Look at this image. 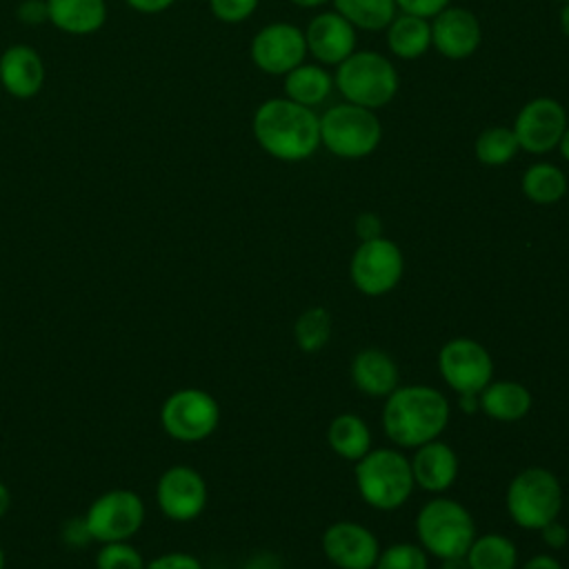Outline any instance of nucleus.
I'll use <instances>...</instances> for the list:
<instances>
[{"mask_svg":"<svg viewBox=\"0 0 569 569\" xmlns=\"http://www.w3.org/2000/svg\"><path fill=\"white\" fill-rule=\"evenodd\" d=\"M289 2L296 4V7H302V9H316V7H322L329 0H289Z\"/></svg>","mask_w":569,"mask_h":569,"instance_id":"obj_44","label":"nucleus"},{"mask_svg":"<svg viewBox=\"0 0 569 569\" xmlns=\"http://www.w3.org/2000/svg\"><path fill=\"white\" fill-rule=\"evenodd\" d=\"M104 0H47V20L67 33H93L104 24Z\"/></svg>","mask_w":569,"mask_h":569,"instance_id":"obj_22","label":"nucleus"},{"mask_svg":"<svg viewBox=\"0 0 569 569\" xmlns=\"http://www.w3.org/2000/svg\"><path fill=\"white\" fill-rule=\"evenodd\" d=\"M373 569H429V560L420 545L393 542L378 553Z\"/></svg>","mask_w":569,"mask_h":569,"instance_id":"obj_31","label":"nucleus"},{"mask_svg":"<svg viewBox=\"0 0 569 569\" xmlns=\"http://www.w3.org/2000/svg\"><path fill=\"white\" fill-rule=\"evenodd\" d=\"M253 136L269 156L300 162L320 147V118L311 107L289 98H271L253 113Z\"/></svg>","mask_w":569,"mask_h":569,"instance_id":"obj_2","label":"nucleus"},{"mask_svg":"<svg viewBox=\"0 0 569 569\" xmlns=\"http://www.w3.org/2000/svg\"><path fill=\"white\" fill-rule=\"evenodd\" d=\"M478 405L482 413L498 422H516L529 413L531 393L516 380H498L478 393Z\"/></svg>","mask_w":569,"mask_h":569,"instance_id":"obj_21","label":"nucleus"},{"mask_svg":"<svg viewBox=\"0 0 569 569\" xmlns=\"http://www.w3.org/2000/svg\"><path fill=\"white\" fill-rule=\"evenodd\" d=\"M351 380L367 396H389L400 387V371L393 358L380 349H360L351 360Z\"/></svg>","mask_w":569,"mask_h":569,"instance_id":"obj_20","label":"nucleus"},{"mask_svg":"<svg viewBox=\"0 0 569 569\" xmlns=\"http://www.w3.org/2000/svg\"><path fill=\"white\" fill-rule=\"evenodd\" d=\"M458 405H460V409H462V411H467V413H471V411L480 409V405H478V396H473V393H460Z\"/></svg>","mask_w":569,"mask_h":569,"instance_id":"obj_41","label":"nucleus"},{"mask_svg":"<svg viewBox=\"0 0 569 569\" xmlns=\"http://www.w3.org/2000/svg\"><path fill=\"white\" fill-rule=\"evenodd\" d=\"M144 502L131 489H109L87 509L82 525L89 538L98 542L129 540L144 525Z\"/></svg>","mask_w":569,"mask_h":569,"instance_id":"obj_9","label":"nucleus"},{"mask_svg":"<svg viewBox=\"0 0 569 569\" xmlns=\"http://www.w3.org/2000/svg\"><path fill=\"white\" fill-rule=\"evenodd\" d=\"M409 462L413 482L429 493L447 491L458 478V456L447 442L438 438L416 447V453Z\"/></svg>","mask_w":569,"mask_h":569,"instance_id":"obj_18","label":"nucleus"},{"mask_svg":"<svg viewBox=\"0 0 569 569\" xmlns=\"http://www.w3.org/2000/svg\"><path fill=\"white\" fill-rule=\"evenodd\" d=\"M518 149V138L509 127H487L485 131H480L473 144L476 158L487 167H502L511 162Z\"/></svg>","mask_w":569,"mask_h":569,"instance_id":"obj_29","label":"nucleus"},{"mask_svg":"<svg viewBox=\"0 0 569 569\" xmlns=\"http://www.w3.org/2000/svg\"><path fill=\"white\" fill-rule=\"evenodd\" d=\"M522 193L536 204H553L567 193V176L551 162H536L522 173Z\"/></svg>","mask_w":569,"mask_h":569,"instance_id":"obj_27","label":"nucleus"},{"mask_svg":"<svg viewBox=\"0 0 569 569\" xmlns=\"http://www.w3.org/2000/svg\"><path fill=\"white\" fill-rule=\"evenodd\" d=\"M449 400L429 385H400L382 407V429L391 442L416 449L436 440L449 425Z\"/></svg>","mask_w":569,"mask_h":569,"instance_id":"obj_1","label":"nucleus"},{"mask_svg":"<svg viewBox=\"0 0 569 569\" xmlns=\"http://www.w3.org/2000/svg\"><path fill=\"white\" fill-rule=\"evenodd\" d=\"M18 13H20V18L24 20V22H42L44 18H47V0L44 2H36V0H29V2H24L20 9H18Z\"/></svg>","mask_w":569,"mask_h":569,"instance_id":"obj_38","label":"nucleus"},{"mask_svg":"<svg viewBox=\"0 0 569 569\" xmlns=\"http://www.w3.org/2000/svg\"><path fill=\"white\" fill-rule=\"evenodd\" d=\"M336 87L347 102L376 111L393 100L398 91V73L382 53L353 51L338 64Z\"/></svg>","mask_w":569,"mask_h":569,"instance_id":"obj_6","label":"nucleus"},{"mask_svg":"<svg viewBox=\"0 0 569 569\" xmlns=\"http://www.w3.org/2000/svg\"><path fill=\"white\" fill-rule=\"evenodd\" d=\"M380 138L382 124L373 109L345 102L320 118V144L338 158H365L376 151Z\"/></svg>","mask_w":569,"mask_h":569,"instance_id":"obj_7","label":"nucleus"},{"mask_svg":"<svg viewBox=\"0 0 569 569\" xmlns=\"http://www.w3.org/2000/svg\"><path fill=\"white\" fill-rule=\"evenodd\" d=\"M482 29L478 18L462 7H447L431 22V44L449 60H465L480 47Z\"/></svg>","mask_w":569,"mask_h":569,"instance_id":"obj_16","label":"nucleus"},{"mask_svg":"<svg viewBox=\"0 0 569 569\" xmlns=\"http://www.w3.org/2000/svg\"><path fill=\"white\" fill-rule=\"evenodd\" d=\"M387 44L393 56L416 60L431 47V24L427 18L411 13L396 16L387 27Z\"/></svg>","mask_w":569,"mask_h":569,"instance_id":"obj_23","label":"nucleus"},{"mask_svg":"<svg viewBox=\"0 0 569 569\" xmlns=\"http://www.w3.org/2000/svg\"><path fill=\"white\" fill-rule=\"evenodd\" d=\"M9 507H11V493H9L7 485L0 482V518H4V513L9 511Z\"/></svg>","mask_w":569,"mask_h":569,"instance_id":"obj_42","label":"nucleus"},{"mask_svg":"<svg viewBox=\"0 0 569 569\" xmlns=\"http://www.w3.org/2000/svg\"><path fill=\"white\" fill-rule=\"evenodd\" d=\"M336 11L353 27L380 31L396 18V0H333Z\"/></svg>","mask_w":569,"mask_h":569,"instance_id":"obj_28","label":"nucleus"},{"mask_svg":"<svg viewBox=\"0 0 569 569\" xmlns=\"http://www.w3.org/2000/svg\"><path fill=\"white\" fill-rule=\"evenodd\" d=\"M258 2L260 0H209V7L218 20L236 24L247 20L256 11Z\"/></svg>","mask_w":569,"mask_h":569,"instance_id":"obj_33","label":"nucleus"},{"mask_svg":"<svg viewBox=\"0 0 569 569\" xmlns=\"http://www.w3.org/2000/svg\"><path fill=\"white\" fill-rule=\"evenodd\" d=\"M0 569H4V549H2V542H0Z\"/></svg>","mask_w":569,"mask_h":569,"instance_id":"obj_47","label":"nucleus"},{"mask_svg":"<svg viewBox=\"0 0 569 569\" xmlns=\"http://www.w3.org/2000/svg\"><path fill=\"white\" fill-rule=\"evenodd\" d=\"M142 553L127 540L102 542L96 553V569H144Z\"/></svg>","mask_w":569,"mask_h":569,"instance_id":"obj_32","label":"nucleus"},{"mask_svg":"<svg viewBox=\"0 0 569 569\" xmlns=\"http://www.w3.org/2000/svg\"><path fill=\"white\" fill-rule=\"evenodd\" d=\"M540 536H542L545 545L551 549H562L569 542V529L562 522H558V518L551 520L549 525H545L540 529Z\"/></svg>","mask_w":569,"mask_h":569,"instance_id":"obj_37","label":"nucleus"},{"mask_svg":"<svg viewBox=\"0 0 569 569\" xmlns=\"http://www.w3.org/2000/svg\"><path fill=\"white\" fill-rule=\"evenodd\" d=\"M331 76L318 64H298L284 73V93L289 100L313 107L320 104L331 91Z\"/></svg>","mask_w":569,"mask_h":569,"instance_id":"obj_25","label":"nucleus"},{"mask_svg":"<svg viewBox=\"0 0 569 569\" xmlns=\"http://www.w3.org/2000/svg\"><path fill=\"white\" fill-rule=\"evenodd\" d=\"M136 11H142V13H158V11H164L167 7H171L176 0H127Z\"/></svg>","mask_w":569,"mask_h":569,"instance_id":"obj_39","label":"nucleus"},{"mask_svg":"<svg viewBox=\"0 0 569 569\" xmlns=\"http://www.w3.org/2000/svg\"><path fill=\"white\" fill-rule=\"evenodd\" d=\"M465 560L469 569H516L518 549L502 533H485L473 538Z\"/></svg>","mask_w":569,"mask_h":569,"instance_id":"obj_26","label":"nucleus"},{"mask_svg":"<svg viewBox=\"0 0 569 569\" xmlns=\"http://www.w3.org/2000/svg\"><path fill=\"white\" fill-rule=\"evenodd\" d=\"M327 442L342 460L358 462L371 449V431L358 413H340L329 422Z\"/></svg>","mask_w":569,"mask_h":569,"instance_id":"obj_24","label":"nucleus"},{"mask_svg":"<svg viewBox=\"0 0 569 569\" xmlns=\"http://www.w3.org/2000/svg\"><path fill=\"white\" fill-rule=\"evenodd\" d=\"M522 569H562V565L553 556H549V553H538V556H531L522 565Z\"/></svg>","mask_w":569,"mask_h":569,"instance_id":"obj_40","label":"nucleus"},{"mask_svg":"<svg viewBox=\"0 0 569 569\" xmlns=\"http://www.w3.org/2000/svg\"><path fill=\"white\" fill-rule=\"evenodd\" d=\"M207 482L189 465H173L162 471L156 485L158 509L176 522H189L198 518L207 507Z\"/></svg>","mask_w":569,"mask_h":569,"instance_id":"obj_12","label":"nucleus"},{"mask_svg":"<svg viewBox=\"0 0 569 569\" xmlns=\"http://www.w3.org/2000/svg\"><path fill=\"white\" fill-rule=\"evenodd\" d=\"M322 553L338 569H373L380 545L378 538L360 522L340 520L325 529Z\"/></svg>","mask_w":569,"mask_h":569,"instance_id":"obj_15","label":"nucleus"},{"mask_svg":"<svg viewBox=\"0 0 569 569\" xmlns=\"http://www.w3.org/2000/svg\"><path fill=\"white\" fill-rule=\"evenodd\" d=\"M558 2H562V4H567V2H569V0H558Z\"/></svg>","mask_w":569,"mask_h":569,"instance_id":"obj_48","label":"nucleus"},{"mask_svg":"<svg viewBox=\"0 0 569 569\" xmlns=\"http://www.w3.org/2000/svg\"><path fill=\"white\" fill-rule=\"evenodd\" d=\"M416 536L420 547L440 558H460L476 538V525L465 505L438 496L422 505L416 516Z\"/></svg>","mask_w":569,"mask_h":569,"instance_id":"obj_4","label":"nucleus"},{"mask_svg":"<svg viewBox=\"0 0 569 569\" xmlns=\"http://www.w3.org/2000/svg\"><path fill=\"white\" fill-rule=\"evenodd\" d=\"M329 336H331V316L325 307L305 309L293 325L296 345L307 353L320 351L327 345Z\"/></svg>","mask_w":569,"mask_h":569,"instance_id":"obj_30","label":"nucleus"},{"mask_svg":"<svg viewBox=\"0 0 569 569\" xmlns=\"http://www.w3.org/2000/svg\"><path fill=\"white\" fill-rule=\"evenodd\" d=\"M144 569H202V562L187 551H169L149 560Z\"/></svg>","mask_w":569,"mask_h":569,"instance_id":"obj_34","label":"nucleus"},{"mask_svg":"<svg viewBox=\"0 0 569 569\" xmlns=\"http://www.w3.org/2000/svg\"><path fill=\"white\" fill-rule=\"evenodd\" d=\"M560 27H562L565 36L569 38V2L562 7V13H560Z\"/></svg>","mask_w":569,"mask_h":569,"instance_id":"obj_46","label":"nucleus"},{"mask_svg":"<svg viewBox=\"0 0 569 569\" xmlns=\"http://www.w3.org/2000/svg\"><path fill=\"white\" fill-rule=\"evenodd\" d=\"M438 371L449 389L478 396L493 378L489 351L473 338H451L438 351Z\"/></svg>","mask_w":569,"mask_h":569,"instance_id":"obj_11","label":"nucleus"},{"mask_svg":"<svg viewBox=\"0 0 569 569\" xmlns=\"http://www.w3.org/2000/svg\"><path fill=\"white\" fill-rule=\"evenodd\" d=\"M558 147H560L562 158L569 162V127L565 129V133H562V138H560V142H558Z\"/></svg>","mask_w":569,"mask_h":569,"instance_id":"obj_45","label":"nucleus"},{"mask_svg":"<svg viewBox=\"0 0 569 569\" xmlns=\"http://www.w3.org/2000/svg\"><path fill=\"white\" fill-rule=\"evenodd\" d=\"M218 422L220 407L204 389H178L169 393L160 407V425L164 433L178 442H200L216 431Z\"/></svg>","mask_w":569,"mask_h":569,"instance_id":"obj_8","label":"nucleus"},{"mask_svg":"<svg viewBox=\"0 0 569 569\" xmlns=\"http://www.w3.org/2000/svg\"><path fill=\"white\" fill-rule=\"evenodd\" d=\"M396 7H400L402 13H411L418 18H433L449 7V0H396Z\"/></svg>","mask_w":569,"mask_h":569,"instance_id":"obj_35","label":"nucleus"},{"mask_svg":"<svg viewBox=\"0 0 569 569\" xmlns=\"http://www.w3.org/2000/svg\"><path fill=\"white\" fill-rule=\"evenodd\" d=\"M305 53V33L289 22L267 24L251 40V60L269 76L289 73L293 67L302 64Z\"/></svg>","mask_w":569,"mask_h":569,"instance_id":"obj_14","label":"nucleus"},{"mask_svg":"<svg viewBox=\"0 0 569 569\" xmlns=\"http://www.w3.org/2000/svg\"><path fill=\"white\" fill-rule=\"evenodd\" d=\"M356 236L360 238V242L380 238L382 236V220L376 213H371V211L360 213L356 218Z\"/></svg>","mask_w":569,"mask_h":569,"instance_id":"obj_36","label":"nucleus"},{"mask_svg":"<svg viewBox=\"0 0 569 569\" xmlns=\"http://www.w3.org/2000/svg\"><path fill=\"white\" fill-rule=\"evenodd\" d=\"M511 129L520 149L529 153H547L558 147L567 129V113L553 98H533L518 111Z\"/></svg>","mask_w":569,"mask_h":569,"instance_id":"obj_13","label":"nucleus"},{"mask_svg":"<svg viewBox=\"0 0 569 569\" xmlns=\"http://www.w3.org/2000/svg\"><path fill=\"white\" fill-rule=\"evenodd\" d=\"M442 569H469V565H467L465 556H460V558H447V560H442Z\"/></svg>","mask_w":569,"mask_h":569,"instance_id":"obj_43","label":"nucleus"},{"mask_svg":"<svg viewBox=\"0 0 569 569\" xmlns=\"http://www.w3.org/2000/svg\"><path fill=\"white\" fill-rule=\"evenodd\" d=\"M353 473L360 498L378 511H396L416 487L409 458L396 449H369Z\"/></svg>","mask_w":569,"mask_h":569,"instance_id":"obj_3","label":"nucleus"},{"mask_svg":"<svg viewBox=\"0 0 569 569\" xmlns=\"http://www.w3.org/2000/svg\"><path fill=\"white\" fill-rule=\"evenodd\" d=\"M44 64L36 49L27 44L9 47L0 58V82L16 98H31L40 91Z\"/></svg>","mask_w":569,"mask_h":569,"instance_id":"obj_19","label":"nucleus"},{"mask_svg":"<svg viewBox=\"0 0 569 569\" xmlns=\"http://www.w3.org/2000/svg\"><path fill=\"white\" fill-rule=\"evenodd\" d=\"M505 502L511 520L518 527L540 531L560 516L562 487L553 471L545 467H527L509 482Z\"/></svg>","mask_w":569,"mask_h":569,"instance_id":"obj_5","label":"nucleus"},{"mask_svg":"<svg viewBox=\"0 0 569 569\" xmlns=\"http://www.w3.org/2000/svg\"><path fill=\"white\" fill-rule=\"evenodd\" d=\"M305 42L307 51L322 64H340L356 49V27L338 11H325L311 18Z\"/></svg>","mask_w":569,"mask_h":569,"instance_id":"obj_17","label":"nucleus"},{"mask_svg":"<svg viewBox=\"0 0 569 569\" xmlns=\"http://www.w3.org/2000/svg\"><path fill=\"white\" fill-rule=\"evenodd\" d=\"M402 251L393 240L385 236L360 242L349 262L353 287L369 298H378L396 289V284L402 278Z\"/></svg>","mask_w":569,"mask_h":569,"instance_id":"obj_10","label":"nucleus"}]
</instances>
